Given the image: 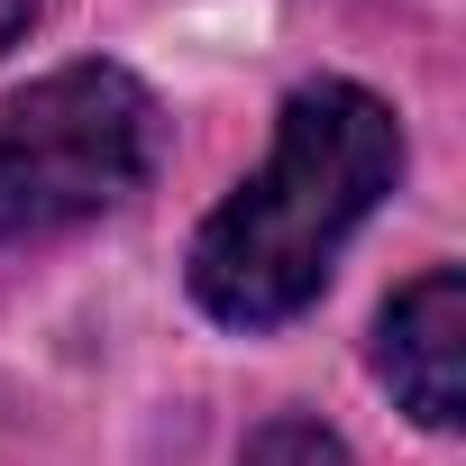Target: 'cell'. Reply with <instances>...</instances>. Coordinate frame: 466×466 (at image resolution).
<instances>
[{
    "instance_id": "cell-1",
    "label": "cell",
    "mask_w": 466,
    "mask_h": 466,
    "mask_svg": "<svg viewBox=\"0 0 466 466\" xmlns=\"http://www.w3.org/2000/svg\"><path fill=\"white\" fill-rule=\"evenodd\" d=\"M402 183V119L384 92L320 74L275 110L266 165L228 192L201 228L183 284L219 329H284L320 302L339 248L384 210Z\"/></svg>"
},
{
    "instance_id": "cell-2",
    "label": "cell",
    "mask_w": 466,
    "mask_h": 466,
    "mask_svg": "<svg viewBox=\"0 0 466 466\" xmlns=\"http://www.w3.org/2000/svg\"><path fill=\"white\" fill-rule=\"evenodd\" d=\"M165 165V110L128 65H56L0 110V248L110 219Z\"/></svg>"
},
{
    "instance_id": "cell-3",
    "label": "cell",
    "mask_w": 466,
    "mask_h": 466,
    "mask_svg": "<svg viewBox=\"0 0 466 466\" xmlns=\"http://www.w3.org/2000/svg\"><path fill=\"white\" fill-rule=\"evenodd\" d=\"M375 375L393 384V402L420 430H457L466 420V275L457 266H420L384 320H375Z\"/></svg>"
},
{
    "instance_id": "cell-4",
    "label": "cell",
    "mask_w": 466,
    "mask_h": 466,
    "mask_svg": "<svg viewBox=\"0 0 466 466\" xmlns=\"http://www.w3.org/2000/svg\"><path fill=\"white\" fill-rule=\"evenodd\" d=\"M248 466H348V439L302 420V411H275L257 439H248Z\"/></svg>"
},
{
    "instance_id": "cell-5",
    "label": "cell",
    "mask_w": 466,
    "mask_h": 466,
    "mask_svg": "<svg viewBox=\"0 0 466 466\" xmlns=\"http://www.w3.org/2000/svg\"><path fill=\"white\" fill-rule=\"evenodd\" d=\"M28 28H37V0H0V56H10Z\"/></svg>"
}]
</instances>
